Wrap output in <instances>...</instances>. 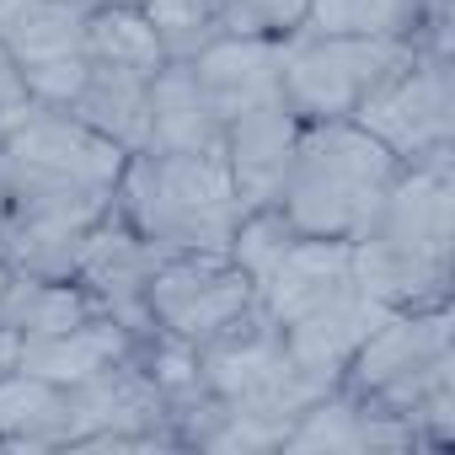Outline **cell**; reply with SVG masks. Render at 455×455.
Returning <instances> with one entry per match:
<instances>
[{"label": "cell", "instance_id": "1", "mask_svg": "<svg viewBox=\"0 0 455 455\" xmlns=\"http://www.w3.org/2000/svg\"><path fill=\"white\" fill-rule=\"evenodd\" d=\"M455 177L450 166H402L370 231L354 242V284L391 311L450 306Z\"/></svg>", "mask_w": 455, "mask_h": 455}, {"label": "cell", "instance_id": "2", "mask_svg": "<svg viewBox=\"0 0 455 455\" xmlns=\"http://www.w3.org/2000/svg\"><path fill=\"white\" fill-rule=\"evenodd\" d=\"M396 172H402V161L375 134H364L354 118L300 124L295 161H290L274 204L290 214L300 236L359 242L370 231L386 188L396 182Z\"/></svg>", "mask_w": 455, "mask_h": 455}, {"label": "cell", "instance_id": "3", "mask_svg": "<svg viewBox=\"0 0 455 455\" xmlns=\"http://www.w3.org/2000/svg\"><path fill=\"white\" fill-rule=\"evenodd\" d=\"M113 209L161 252H231L242 198L225 156L134 150L118 172Z\"/></svg>", "mask_w": 455, "mask_h": 455}, {"label": "cell", "instance_id": "4", "mask_svg": "<svg viewBox=\"0 0 455 455\" xmlns=\"http://www.w3.org/2000/svg\"><path fill=\"white\" fill-rule=\"evenodd\" d=\"M450 306L423 311H386V322L354 348L343 364V391L402 412L407 423L444 391H455V348H450Z\"/></svg>", "mask_w": 455, "mask_h": 455}, {"label": "cell", "instance_id": "5", "mask_svg": "<svg viewBox=\"0 0 455 455\" xmlns=\"http://www.w3.org/2000/svg\"><path fill=\"white\" fill-rule=\"evenodd\" d=\"M412 54H418L412 38H311V33H290L284 38L279 102L300 124L354 118V108L370 92H380Z\"/></svg>", "mask_w": 455, "mask_h": 455}, {"label": "cell", "instance_id": "6", "mask_svg": "<svg viewBox=\"0 0 455 455\" xmlns=\"http://www.w3.org/2000/svg\"><path fill=\"white\" fill-rule=\"evenodd\" d=\"M354 124L375 134L402 166H450V140H455L450 54L418 49L380 92H370L354 108Z\"/></svg>", "mask_w": 455, "mask_h": 455}, {"label": "cell", "instance_id": "7", "mask_svg": "<svg viewBox=\"0 0 455 455\" xmlns=\"http://www.w3.org/2000/svg\"><path fill=\"white\" fill-rule=\"evenodd\" d=\"M172 450L161 386L134 364V354L102 364L97 375L65 386V450Z\"/></svg>", "mask_w": 455, "mask_h": 455}, {"label": "cell", "instance_id": "8", "mask_svg": "<svg viewBox=\"0 0 455 455\" xmlns=\"http://www.w3.org/2000/svg\"><path fill=\"white\" fill-rule=\"evenodd\" d=\"M252 300L258 284L236 268L231 252H172L145 290L156 332H172L193 348L209 343L225 322H236Z\"/></svg>", "mask_w": 455, "mask_h": 455}, {"label": "cell", "instance_id": "9", "mask_svg": "<svg viewBox=\"0 0 455 455\" xmlns=\"http://www.w3.org/2000/svg\"><path fill=\"white\" fill-rule=\"evenodd\" d=\"M166 258H172V252H161L156 242H145L134 225L113 209L97 231L86 236V247H81L76 284L92 295V306H97L102 316H113V322L140 343V338L156 332L150 306H145V290H150V279H156V268H161Z\"/></svg>", "mask_w": 455, "mask_h": 455}, {"label": "cell", "instance_id": "10", "mask_svg": "<svg viewBox=\"0 0 455 455\" xmlns=\"http://www.w3.org/2000/svg\"><path fill=\"white\" fill-rule=\"evenodd\" d=\"M193 81L204 86V97L214 102V113L231 124L247 108L279 102V76H284V38H263V33H225L209 49H198L193 60Z\"/></svg>", "mask_w": 455, "mask_h": 455}, {"label": "cell", "instance_id": "11", "mask_svg": "<svg viewBox=\"0 0 455 455\" xmlns=\"http://www.w3.org/2000/svg\"><path fill=\"white\" fill-rule=\"evenodd\" d=\"M391 306H380L375 295H364L359 284H343L338 295H327L322 306H311L306 316L284 322V348L295 359V370L338 386L343 380V364L354 359V348L386 322Z\"/></svg>", "mask_w": 455, "mask_h": 455}, {"label": "cell", "instance_id": "12", "mask_svg": "<svg viewBox=\"0 0 455 455\" xmlns=\"http://www.w3.org/2000/svg\"><path fill=\"white\" fill-rule=\"evenodd\" d=\"M295 140H300V118L284 102L247 108L225 124V166H231L242 209H263L279 198L284 172L295 161Z\"/></svg>", "mask_w": 455, "mask_h": 455}, {"label": "cell", "instance_id": "13", "mask_svg": "<svg viewBox=\"0 0 455 455\" xmlns=\"http://www.w3.org/2000/svg\"><path fill=\"white\" fill-rule=\"evenodd\" d=\"M145 150L166 156H225V118L193 81L188 60H166L150 76V134Z\"/></svg>", "mask_w": 455, "mask_h": 455}, {"label": "cell", "instance_id": "14", "mask_svg": "<svg viewBox=\"0 0 455 455\" xmlns=\"http://www.w3.org/2000/svg\"><path fill=\"white\" fill-rule=\"evenodd\" d=\"M343 284H354V242H338V236H295L284 247V258L268 268V279L258 284V300L284 327V322L306 316L311 306H322L327 295H338Z\"/></svg>", "mask_w": 455, "mask_h": 455}, {"label": "cell", "instance_id": "15", "mask_svg": "<svg viewBox=\"0 0 455 455\" xmlns=\"http://www.w3.org/2000/svg\"><path fill=\"white\" fill-rule=\"evenodd\" d=\"M65 113L134 156V150H145V134H150V76L86 60V81L65 102Z\"/></svg>", "mask_w": 455, "mask_h": 455}, {"label": "cell", "instance_id": "16", "mask_svg": "<svg viewBox=\"0 0 455 455\" xmlns=\"http://www.w3.org/2000/svg\"><path fill=\"white\" fill-rule=\"evenodd\" d=\"M129 348H134V338H129L113 316H86V322L70 327V332L22 338V359H17V370L44 375V380H54V386H76V380L97 375L102 364L124 359Z\"/></svg>", "mask_w": 455, "mask_h": 455}, {"label": "cell", "instance_id": "17", "mask_svg": "<svg viewBox=\"0 0 455 455\" xmlns=\"http://www.w3.org/2000/svg\"><path fill=\"white\" fill-rule=\"evenodd\" d=\"M86 12L92 6H81V0H0V44L17 54L22 70L76 60Z\"/></svg>", "mask_w": 455, "mask_h": 455}, {"label": "cell", "instance_id": "18", "mask_svg": "<svg viewBox=\"0 0 455 455\" xmlns=\"http://www.w3.org/2000/svg\"><path fill=\"white\" fill-rule=\"evenodd\" d=\"M0 444L12 450H65V386L12 370L0 380Z\"/></svg>", "mask_w": 455, "mask_h": 455}, {"label": "cell", "instance_id": "19", "mask_svg": "<svg viewBox=\"0 0 455 455\" xmlns=\"http://www.w3.org/2000/svg\"><path fill=\"white\" fill-rule=\"evenodd\" d=\"M86 316H102L92 295L76 279H38V274H12V290L0 300V327H12L17 338H49L70 332Z\"/></svg>", "mask_w": 455, "mask_h": 455}, {"label": "cell", "instance_id": "20", "mask_svg": "<svg viewBox=\"0 0 455 455\" xmlns=\"http://www.w3.org/2000/svg\"><path fill=\"white\" fill-rule=\"evenodd\" d=\"M81 54L97 65H118V70H140L156 76L166 65L161 33L150 28V17L129 0H113V6H92L86 12V33H81Z\"/></svg>", "mask_w": 455, "mask_h": 455}, {"label": "cell", "instance_id": "21", "mask_svg": "<svg viewBox=\"0 0 455 455\" xmlns=\"http://www.w3.org/2000/svg\"><path fill=\"white\" fill-rule=\"evenodd\" d=\"M423 0H311L295 33L311 38H418Z\"/></svg>", "mask_w": 455, "mask_h": 455}, {"label": "cell", "instance_id": "22", "mask_svg": "<svg viewBox=\"0 0 455 455\" xmlns=\"http://www.w3.org/2000/svg\"><path fill=\"white\" fill-rule=\"evenodd\" d=\"M134 6L161 33L166 60H193L198 49L225 38V12H231V0H134Z\"/></svg>", "mask_w": 455, "mask_h": 455}, {"label": "cell", "instance_id": "23", "mask_svg": "<svg viewBox=\"0 0 455 455\" xmlns=\"http://www.w3.org/2000/svg\"><path fill=\"white\" fill-rule=\"evenodd\" d=\"M295 236H300V231L290 225V214H284L279 204H263V209H247V214H242L236 236H231V258H236V268H242L252 284H263L268 268L284 258V247H290Z\"/></svg>", "mask_w": 455, "mask_h": 455}, {"label": "cell", "instance_id": "24", "mask_svg": "<svg viewBox=\"0 0 455 455\" xmlns=\"http://www.w3.org/2000/svg\"><path fill=\"white\" fill-rule=\"evenodd\" d=\"M311 0H231L225 33H263V38H290L306 22Z\"/></svg>", "mask_w": 455, "mask_h": 455}, {"label": "cell", "instance_id": "25", "mask_svg": "<svg viewBox=\"0 0 455 455\" xmlns=\"http://www.w3.org/2000/svg\"><path fill=\"white\" fill-rule=\"evenodd\" d=\"M22 102H33V97H28V76H22L17 54L0 44V113H6V108H22Z\"/></svg>", "mask_w": 455, "mask_h": 455}, {"label": "cell", "instance_id": "26", "mask_svg": "<svg viewBox=\"0 0 455 455\" xmlns=\"http://www.w3.org/2000/svg\"><path fill=\"white\" fill-rule=\"evenodd\" d=\"M17 359H22V338H17L12 327H0V380L17 370Z\"/></svg>", "mask_w": 455, "mask_h": 455}, {"label": "cell", "instance_id": "27", "mask_svg": "<svg viewBox=\"0 0 455 455\" xmlns=\"http://www.w3.org/2000/svg\"><path fill=\"white\" fill-rule=\"evenodd\" d=\"M12 274H17V268H12L6 258H0V300H6V290H12Z\"/></svg>", "mask_w": 455, "mask_h": 455}, {"label": "cell", "instance_id": "28", "mask_svg": "<svg viewBox=\"0 0 455 455\" xmlns=\"http://www.w3.org/2000/svg\"><path fill=\"white\" fill-rule=\"evenodd\" d=\"M92 6H113V0H92ZM129 6H134V0H129Z\"/></svg>", "mask_w": 455, "mask_h": 455}, {"label": "cell", "instance_id": "29", "mask_svg": "<svg viewBox=\"0 0 455 455\" xmlns=\"http://www.w3.org/2000/svg\"><path fill=\"white\" fill-rule=\"evenodd\" d=\"M81 6H92V0H81Z\"/></svg>", "mask_w": 455, "mask_h": 455}]
</instances>
